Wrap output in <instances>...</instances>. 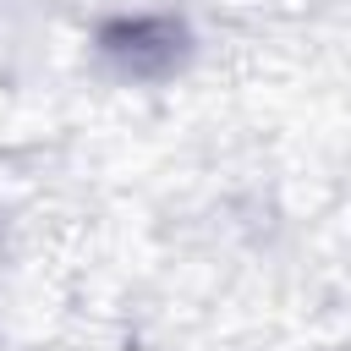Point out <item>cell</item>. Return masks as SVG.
Returning a JSON list of instances; mask_svg holds the SVG:
<instances>
[{"label":"cell","mask_w":351,"mask_h":351,"mask_svg":"<svg viewBox=\"0 0 351 351\" xmlns=\"http://www.w3.org/2000/svg\"><path fill=\"white\" fill-rule=\"evenodd\" d=\"M186 49H192L186 27L159 11H132V16H115L99 27V55L132 82H165L186 60Z\"/></svg>","instance_id":"cell-1"}]
</instances>
